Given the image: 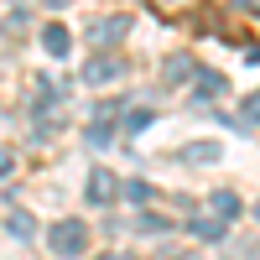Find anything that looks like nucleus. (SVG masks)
Returning a JSON list of instances; mask_svg holds the SVG:
<instances>
[{"mask_svg":"<svg viewBox=\"0 0 260 260\" xmlns=\"http://www.w3.org/2000/svg\"><path fill=\"white\" fill-rule=\"evenodd\" d=\"M99 260H130V255H99Z\"/></svg>","mask_w":260,"mask_h":260,"instance_id":"16","label":"nucleus"},{"mask_svg":"<svg viewBox=\"0 0 260 260\" xmlns=\"http://www.w3.org/2000/svg\"><path fill=\"white\" fill-rule=\"evenodd\" d=\"M192 234H198V240H219L224 224H219V219H192Z\"/></svg>","mask_w":260,"mask_h":260,"instance_id":"11","label":"nucleus"},{"mask_svg":"<svg viewBox=\"0 0 260 260\" xmlns=\"http://www.w3.org/2000/svg\"><path fill=\"white\" fill-rule=\"evenodd\" d=\"M120 192H125V187H120V177H115L110 167H94V172H89V203H94V208H110Z\"/></svg>","mask_w":260,"mask_h":260,"instance_id":"3","label":"nucleus"},{"mask_svg":"<svg viewBox=\"0 0 260 260\" xmlns=\"http://www.w3.org/2000/svg\"><path fill=\"white\" fill-rule=\"evenodd\" d=\"M192 89H198L203 99H219V94H224V73H213V68H198V73H192Z\"/></svg>","mask_w":260,"mask_h":260,"instance_id":"8","label":"nucleus"},{"mask_svg":"<svg viewBox=\"0 0 260 260\" xmlns=\"http://www.w3.org/2000/svg\"><path fill=\"white\" fill-rule=\"evenodd\" d=\"M125 37V16H99L94 26H89V42L94 47H110V42H120Z\"/></svg>","mask_w":260,"mask_h":260,"instance_id":"4","label":"nucleus"},{"mask_svg":"<svg viewBox=\"0 0 260 260\" xmlns=\"http://www.w3.org/2000/svg\"><path fill=\"white\" fill-rule=\"evenodd\" d=\"M120 78H125V57H115V52H99V57L83 62V83L89 89H104V83H120Z\"/></svg>","mask_w":260,"mask_h":260,"instance_id":"2","label":"nucleus"},{"mask_svg":"<svg viewBox=\"0 0 260 260\" xmlns=\"http://www.w3.org/2000/svg\"><path fill=\"white\" fill-rule=\"evenodd\" d=\"M11 172H16V151H11V146H0V182H6Z\"/></svg>","mask_w":260,"mask_h":260,"instance_id":"14","label":"nucleus"},{"mask_svg":"<svg viewBox=\"0 0 260 260\" xmlns=\"http://www.w3.org/2000/svg\"><path fill=\"white\" fill-rule=\"evenodd\" d=\"M42 47H47L52 57H62L73 47V37H68V26H62V21H47V26H42Z\"/></svg>","mask_w":260,"mask_h":260,"instance_id":"6","label":"nucleus"},{"mask_svg":"<svg viewBox=\"0 0 260 260\" xmlns=\"http://www.w3.org/2000/svg\"><path fill=\"white\" fill-rule=\"evenodd\" d=\"M146 125H151V110H136V115L125 120V130H130V136H136V130H146Z\"/></svg>","mask_w":260,"mask_h":260,"instance_id":"15","label":"nucleus"},{"mask_svg":"<svg viewBox=\"0 0 260 260\" xmlns=\"http://www.w3.org/2000/svg\"><path fill=\"white\" fill-rule=\"evenodd\" d=\"M125 198H130V203H146V198H151V182H125Z\"/></svg>","mask_w":260,"mask_h":260,"instance_id":"13","label":"nucleus"},{"mask_svg":"<svg viewBox=\"0 0 260 260\" xmlns=\"http://www.w3.org/2000/svg\"><path fill=\"white\" fill-rule=\"evenodd\" d=\"M47 245H52V255L73 260V255L89 250V224H83V219H57V224L47 229Z\"/></svg>","mask_w":260,"mask_h":260,"instance_id":"1","label":"nucleus"},{"mask_svg":"<svg viewBox=\"0 0 260 260\" xmlns=\"http://www.w3.org/2000/svg\"><path fill=\"white\" fill-rule=\"evenodd\" d=\"M208 208H213V219H219V224H229V219H240V198H234L229 187H219V192H208Z\"/></svg>","mask_w":260,"mask_h":260,"instance_id":"5","label":"nucleus"},{"mask_svg":"<svg viewBox=\"0 0 260 260\" xmlns=\"http://www.w3.org/2000/svg\"><path fill=\"white\" fill-rule=\"evenodd\" d=\"M187 73H198V62H192L187 52H172V57H167V68H161V78H167V83H182Z\"/></svg>","mask_w":260,"mask_h":260,"instance_id":"7","label":"nucleus"},{"mask_svg":"<svg viewBox=\"0 0 260 260\" xmlns=\"http://www.w3.org/2000/svg\"><path fill=\"white\" fill-rule=\"evenodd\" d=\"M260 120V94H250L245 104H240V125H255Z\"/></svg>","mask_w":260,"mask_h":260,"instance_id":"12","label":"nucleus"},{"mask_svg":"<svg viewBox=\"0 0 260 260\" xmlns=\"http://www.w3.org/2000/svg\"><path fill=\"white\" fill-rule=\"evenodd\" d=\"M182 161H219V146H213V141H192L182 151Z\"/></svg>","mask_w":260,"mask_h":260,"instance_id":"10","label":"nucleus"},{"mask_svg":"<svg viewBox=\"0 0 260 260\" xmlns=\"http://www.w3.org/2000/svg\"><path fill=\"white\" fill-rule=\"evenodd\" d=\"M6 229L16 234V240H37V219H31V213H21V208L6 213Z\"/></svg>","mask_w":260,"mask_h":260,"instance_id":"9","label":"nucleus"},{"mask_svg":"<svg viewBox=\"0 0 260 260\" xmlns=\"http://www.w3.org/2000/svg\"><path fill=\"white\" fill-rule=\"evenodd\" d=\"M182 260H192V255H182Z\"/></svg>","mask_w":260,"mask_h":260,"instance_id":"17","label":"nucleus"}]
</instances>
